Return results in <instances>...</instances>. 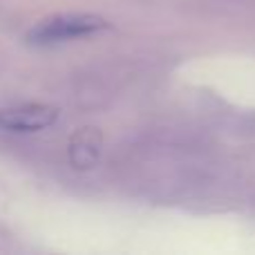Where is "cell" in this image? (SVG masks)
Instances as JSON below:
<instances>
[{
  "label": "cell",
  "mask_w": 255,
  "mask_h": 255,
  "mask_svg": "<svg viewBox=\"0 0 255 255\" xmlns=\"http://www.w3.org/2000/svg\"><path fill=\"white\" fill-rule=\"evenodd\" d=\"M110 22L94 13H54L38 20L29 31L27 40L31 45H58L67 40H79L110 29Z\"/></svg>",
  "instance_id": "cell-1"
},
{
  "label": "cell",
  "mask_w": 255,
  "mask_h": 255,
  "mask_svg": "<svg viewBox=\"0 0 255 255\" xmlns=\"http://www.w3.org/2000/svg\"><path fill=\"white\" fill-rule=\"evenodd\" d=\"M56 119L58 108L45 103H27L0 110V128L7 132H36L56 124Z\"/></svg>",
  "instance_id": "cell-2"
}]
</instances>
